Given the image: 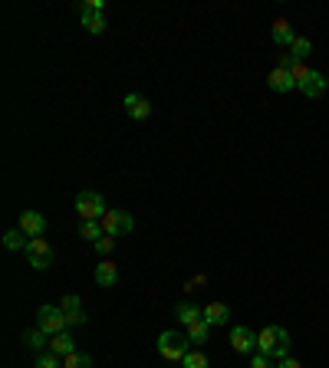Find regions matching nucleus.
I'll use <instances>...</instances> for the list:
<instances>
[{
    "mask_svg": "<svg viewBox=\"0 0 329 368\" xmlns=\"http://www.w3.org/2000/svg\"><path fill=\"white\" fill-rule=\"evenodd\" d=\"M257 352L270 355V358H290V332L284 325H267L257 332Z\"/></svg>",
    "mask_w": 329,
    "mask_h": 368,
    "instance_id": "f257e3e1",
    "label": "nucleus"
},
{
    "mask_svg": "<svg viewBox=\"0 0 329 368\" xmlns=\"http://www.w3.org/2000/svg\"><path fill=\"white\" fill-rule=\"evenodd\" d=\"M155 349H158V355H162L164 362H178L191 352V342H188V336H181V332H162L158 336V342H155Z\"/></svg>",
    "mask_w": 329,
    "mask_h": 368,
    "instance_id": "f03ea898",
    "label": "nucleus"
},
{
    "mask_svg": "<svg viewBox=\"0 0 329 368\" xmlns=\"http://www.w3.org/2000/svg\"><path fill=\"white\" fill-rule=\"evenodd\" d=\"M105 210H109V207H105V197L99 191H89V188H86V191L76 194V214H79L83 221H103Z\"/></svg>",
    "mask_w": 329,
    "mask_h": 368,
    "instance_id": "7ed1b4c3",
    "label": "nucleus"
},
{
    "mask_svg": "<svg viewBox=\"0 0 329 368\" xmlns=\"http://www.w3.org/2000/svg\"><path fill=\"white\" fill-rule=\"evenodd\" d=\"M36 329H43L50 339L60 336L63 329H66V312H63L60 306H40V310H36Z\"/></svg>",
    "mask_w": 329,
    "mask_h": 368,
    "instance_id": "20e7f679",
    "label": "nucleus"
},
{
    "mask_svg": "<svg viewBox=\"0 0 329 368\" xmlns=\"http://www.w3.org/2000/svg\"><path fill=\"white\" fill-rule=\"evenodd\" d=\"M23 253H27V263H30L33 270H50V266H53V247L46 243L43 237H33Z\"/></svg>",
    "mask_w": 329,
    "mask_h": 368,
    "instance_id": "39448f33",
    "label": "nucleus"
},
{
    "mask_svg": "<svg viewBox=\"0 0 329 368\" xmlns=\"http://www.w3.org/2000/svg\"><path fill=\"white\" fill-rule=\"evenodd\" d=\"M99 224H103V230L109 237H125L135 230L132 214H125V210H105V217Z\"/></svg>",
    "mask_w": 329,
    "mask_h": 368,
    "instance_id": "423d86ee",
    "label": "nucleus"
},
{
    "mask_svg": "<svg viewBox=\"0 0 329 368\" xmlns=\"http://www.w3.org/2000/svg\"><path fill=\"white\" fill-rule=\"evenodd\" d=\"M231 349L240 355H257V332L247 325H234L231 329Z\"/></svg>",
    "mask_w": 329,
    "mask_h": 368,
    "instance_id": "0eeeda50",
    "label": "nucleus"
},
{
    "mask_svg": "<svg viewBox=\"0 0 329 368\" xmlns=\"http://www.w3.org/2000/svg\"><path fill=\"white\" fill-rule=\"evenodd\" d=\"M299 92H303V96H306V99H319V96H323V92H326L329 89V79L323 73H316V69H310V73H306V79H299Z\"/></svg>",
    "mask_w": 329,
    "mask_h": 368,
    "instance_id": "6e6552de",
    "label": "nucleus"
},
{
    "mask_svg": "<svg viewBox=\"0 0 329 368\" xmlns=\"http://www.w3.org/2000/svg\"><path fill=\"white\" fill-rule=\"evenodd\" d=\"M125 112H129V118H135V122H145V118H151V102L145 99V96H138V92H125Z\"/></svg>",
    "mask_w": 329,
    "mask_h": 368,
    "instance_id": "1a4fd4ad",
    "label": "nucleus"
},
{
    "mask_svg": "<svg viewBox=\"0 0 329 368\" xmlns=\"http://www.w3.org/2000/svg\"><path fill=\"white\" fill-rule=\"evenodd\" d=\"M20 230L30 237V240L33 237H43L46 234V217L40 214V210H23V214H20Z\"/></svg>",
    "mask_w": 329,
    "mask_h": 368,
    "instance_id": "9d476101",
    "label": "nucleus"
},
{
    "mask_svg": "<svg viewBox=\"0 0 329 368\" xmlns=\"http://www.w3.org/2000/svg\"><path fill=\"white\" fill-rule=\"evenodd\" d=\"M92 280L99 283L103 290H112V286L119 283V266L112 263V260H99V263H96V273H92Z\"/></svg>",
    "mask_w": 329,
    "mask_h": 368,
    "instance_id": "9b49d317",
    "label": "nucleus"
},
{
    "mask_svg": "<svg viewBox=\"0 0 329 368\" xmlns=\"http://www.w3.org/2000/svg\"><path fill=\"white\" fill-rule=\"evenodd\" d=\"M267 86L273 89V92H293L297 89V79L290 76V69H284V66H277V69H270V76H267Z\"/></svg>",
    "mask_w": 329,
    "mask_h": 368,
    "instance_id": "f8f14e48",
    "label": "nucleus"
},
{
    "mask_svg": "<svg viewBox=\"0 0 329 368\" xmlns=\"http://www.w3.org/2000/svg\"><path fill=\"white\" fill-rule=\"evenodd\" d=\"M204 323L214 329V325H227L231 323V306L227 303H208L204 306Z\"/></svg>",
    "mask_w": 329,
    "mask_h": 368,
    "instance_id": "ddd939ff",
    "label": "nucleus"
},
{
    "mask_svg": "<svg viewBox=\"0 0 329 368\" xmlns=\"http://www.w3.org/2000/svg\"><path fill=\"white\" fill-rule=\"evenodd\" d=\"M50 352L63 355V358H66V355H73V352H76V339H73V332H70V329H63L60 336H53V339H50Z\"/></svg>",
    "mask_w": 329,
    "mask_h": 368,
    "instance_id": "4468645a",
    "label": "nucleus"
},
{
    "mask_svg": "<svg viewBox=\"0 0 329 368\" xmlns=\"http://www.w3.org/2000/svg\"><path fill=\"white\" fill-rule=\"evenodd\" d=\"M175 316H178V323L188 329V325H195V323H201V319H204V310H201V306H195V303H181L178 310H175Z\"/></svg>",
    "mask_w": 329,
    "mask_h": 368,
    "instance_id": "2eb2a0df",
    "label": "nucleus"
},
{
    "mask_svg": "<svg viewBox=\"0 0 329 368\" xmlns=\"http://www.w3.org/2000/svg\"><path fill=\"white\" fill-rule=\"evenodd\" d=\"M293 40H297V33L290 30V23H286V20H273V43L290 50V46H293Z\"/></svg>",
    "mask_w": 329,
    "mask_h": 368,
    "instance_id": "dca6fc26",
    "label": "nucleus"
},
{
    "mask_svg": "<svg viewBox=\"0 0 329 368\" xmlns=\"http://www.w3.org/2000/svg\"><path fill=\"white\" fill-rule=\"evenodd\" d=\"M23 345L33 349V352H50V336H46L43 329H30V332L23 336Z\"/></svg>",
    "mask_w": 329,
    "mask_h": 368,
    "instance_id": "f3484780",
    "label": "nucleus"
},
{
    "mask_svg": "<svg viewBox=\"0 0 329 368\" xmlns=\"http://www.w3.org/2000/svg\"><path fill=\"white\" fill-rule=\"evenodd\" d=\"M184 336H188V342H191V345H204V342L211 339V325L201 319V323L188 325V329H184Z\"/></svg>",
    "mask_w": 329,
    "mask_h": 368,
    "instance_id": "a211bd4d",
    "label": "nucleus"
},
{
    "mask_svg": "<svg viewBox=\"0 0 329 368\" xmlns=\"http://www.w3.org/2000/svg\"><path fill=\"white\" fill-rule=\"evenodd\" d=\"M27 243H30V240H27V234H23L20 227H10V230L3 234V247H7V250H27Z\"/></svg>",
    "mask_w": 329,
    "mask_h": 368,
    "instance_id": "6ab92c4d",
    "label": "nucleus"
},
{
    "mask_svg": "<svg viewBox=\"0 0 329 368\" xmlns=\"http://www.w3.org/2000/svg\"><path fill=\"white\" fill-rule=\"evenodd\" d=\"M76 234L83 237L86 243H96L99 237H105V230H103V224H99V221H83V224H79V230H76Z\"/></svg>",
    "mask_w": 329,
    "mask_h": 368,
    "instance_id": "aec40b11",
    "label": "nucleus"
},
{
    "mask_svg": "<svg viewBox=\"0 0 329 368\" xmlns=\"http://www.w3.org/2000/svg\"><path fill=\"white\" fill-rule=\"evenodd\" d=\"M286 53H290V56L297 59V63H303V59H306L310 53H313V43H310V36H297V40H293V46H290Z\"/></svg>",
    "mask_w": 329,
    "mask_h": 368,
    "instance_id": "412c9836",
    "label": "nucleus"
},
{
    "mask_svg": "<svg viewBox=\"0 0 329 368\" xmlns=\"http://www.w3.org/2000/svg\"><path fill=\"white\" fill-rule=\"evenodd\" d=\"M83 27H86V33H92V36H99V33H105V17H103V14H89V17H83Z\"/></svg>",
    "mask_w": 329,
    "mask_h": 368,
    "instance_id": "4be33fe9",
    "label": "nucleus"
},
{
    "mask_svg": "<svg viewBox=\"0 0 329 368\" xmlns=\"http://www.w3.org/2000/svg\"><path fill=\"white\" fill-rule=\"evenodd\" d=\"M181 368H211L208 365V355H204V352H195V349H191V352L181 358Z\"/></svg>",
    "mask_w": 329,
    "mask_h": 368,
    "instance_id": "5701e85b",
    "label": "nucleus"
},
{
    "mask_svg": "<svg viewBox=\"0 0 329 368\" xmlns=\"http://www.w3.org/2000/svg\"><path fill=\"white\" fill-rule=\"evenodd\" d=\"M63 368H92V355H86V352H73V355H66V362H63Z\"/></svg>",
    "mask_w": 329,
    "mask_h": 368,
    "instance_id": "b1692460",
    "label": "nucleus"
},
{
    "mask_svg": "<svg viewBox=\"0 0 329 368\" xmlns=\"http://www.w3.org/2000/svg\"><path fill=\"white\" fill-rule=\"evenodd\" d=\"M116 240H119V237H99V240H96V243H92V247H96V253H99V257H109V253L116 250Z\"/></svg>",
    "mask_w": 329,
    "mask_h": 368,
    "instance_id": "393cba45",
    "label": "nucleus"
},
{
    "mask_svg": "<svg viewBox=\"0 0 329 368\" xmlns=\"http://www.w3.org/2000/svg\"><path fill=\"white\" fill-rule=\"evenodd\" d=\"M60 358H63V355H56V352H40V358H36V368H63Z\"/></svg>",
    "mask_w": 329,
    "mask_h": 368,
    "instance_id": "a878e982",
    "label": "nucleus"
},
{
    "mask_svg": "<svg viewBox=\"0 0 329 368\" xmlns=\"http://www.w3.org/2000/svg\"><path fill=\"white\" fill-rule=\"evenodd\" d=\"M60 310H63V312H79V310H83V299H79L76 293H66V296L60 299Z\"/></svg>",
    "mask_w": 329,
    "mask_h": 368,
    "instance_id": "bb28decb",
    "label": "nucleus"
},
{
    "mask_svg": "<svg viewBox=\"0 0 329 368\" xmlns=\"http://www.w3.org/2000/svg\"><path fill=\"white\" fill-rule=\"evenodd\" d=\"M103 0H83V3H79V14L83 17H89V14H103Z\"/></svg>",
    "mask_w": 329,
    "mask_h": 368,
    "instance_id": "cd10ccee",
    "label": "nucleus"
},
{
    "mask_svg": "<svg viewBox=\"0 0 329 368\" xmlns=\"http://www.w3.org/2000/svg\"><path fill=\"white\" fill-rule=\"evenodd\" d=\"M86 319H89V316H86L83 310H79V312H66V329H76V325H83Z\"/></svg>",
    "mask_w": 329,
    "mask_h": 368,
    "instance_id": "c85d7f7f",
    "label": "nucleus"
},
{
    "mask_svg": "<svg viewBox=\"0 0 329 368\" xmlns=\"http://www.w3.org/2000/svg\"><path fill=\"white\" fill-rule=\"evenodd\" d=\"M251 368H277V365H273V358H270V355H260V352H257L254 362H251Z\"/></svg>",
    "mask_w": 329,
    "mask_h": 368,
    "instance_id": "c756f323",
    "label": "nucleus"
},
{
    "mask_svg": "<svg viewBox=\"0 0 329 368\" xmlns=\"http://www.w3.org/2000/svg\"><path fill=\"white\" fill-rule=\"evenodd\" d=\"M277 368H303L297 362V358H280V362H277Z\"/></svg>",
    "mask_w": 329,
    "mask_h": 368,
    "instance_id": "7c9ffc66",
    "label": "nucleus"
}]
</instances>
